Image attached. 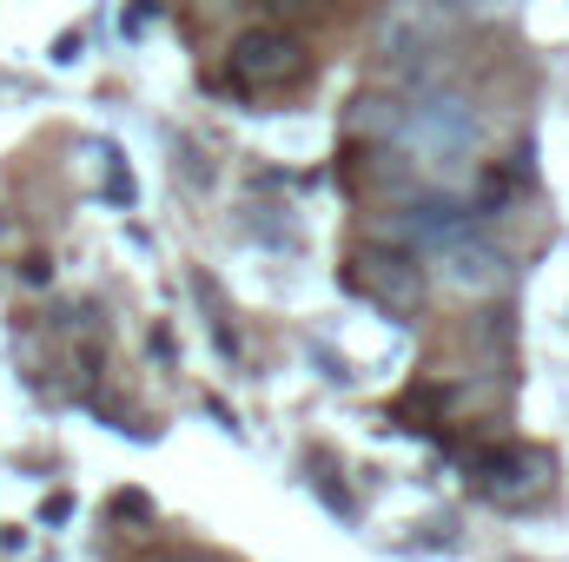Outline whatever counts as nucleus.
<instances>
[{"mask_svg": "<svg viewBox=\"0 0 569 562\" xmlns=\"http://www.w3.org/2000/svg\"><path fill=\"white\" fill-rule=\"evenodd\" d=\"M345 127H351V140H398L405 107H398L391 93H358L351 113H345Z\"/></svg>", "mask_w": 569, "mask_h": 562, "instance_id": "0eeeda50", "label": "nucleus"}, {"mask_svg": "<svg viewBox=\"0 0 569 562\" xmlns=\"http://www.w3.org/2000/svg\"><path fill=\"white\" fill-rule=\"evenodd\" d=\"M351 284L371 304H385V311H418L425 304V265H418V252L391 245V239H378V245H365L351 259Z\"/></svg>", "mask_w": 569, "mask_h": 562, "instance_id": "20e7f679", "label": "nucleus"}, {"mask_svg": "<svg viewBox=\"0 0 569 562\" xmlns=\"http://www.w3.org/2000/svg\"><path fill=\"white\" fill-rule=\"evenodd\" d=\"M279 27H291V20H311V13H325V0H259Z\"/></svg>", "mask_w": 569, "mask_h": 562, "instance_id": "6e6552de", "label": "nucleus"}, {"mask_svg": "<svg viewBox=\"0 0 569 562\" xmlns=\"http://www.w3.org/2000/svg\"><path fill=\"white\" fill-rule=\"evenodd\" d=\"M470 476H477V490H483L490 503H530V496L550 490L557 463H550L543 450H517V443H503V450L470 456Z\"/></svg>", "mask_w": 569, "mask_h": 562, "instance_id": "39448f33", "label": "nucleus"}, {"mask_svg": "<svg viewBox=\"0 0 569 562\" xmlns=\"http://www.w3.org/2000/svg\"><path fill=\"white\" fill-rule=\"evenodd\" d=\"M398 145H405V165L425 172V179H450L477 159L483 145V120L463 93L437 87V93H418L405 107V127H398Z\"/></svg>", "mask_w": 569, "mask_h": 562, "instance_id": "f257e3e1", "label": "nucleus"}, {"mask_svg": "<svg viewBox=\"0 0 569 562\" xmlns=\"http://www.w3.org/2000/svg\"><path fill=\"white\" fill-rule=\"evenodd\" d=\"M305 67H311V53H305V40L291 33V27H246L239 40H232V87L239 93H279V87H298L305 80Z\"/></svg>", "mask_w": 569, "mask_h": 562, "instance_id": "7ed1b4c3", "label": "nucleus"}, {"mask_svg": "<svg viewBox=\"0 0 569 562\" xmlns=\"http://www.w3.org/2000/svg\"><path fill=\"white\" fill-rule=\"evenodd\" d=\"M450 40V7L443 0H385L371 13V53L385 67H418Z\"/></svg>", "mask_w": 569, "mask_h": 562, "instance_id": "f03ea898", "label": "nucleus"}, {"mask_svg": "<svg viewBox=\"0 0 569 562\" xmlns=\"http://www.w3.org/2000/svg\"><path fill=\"white\" fill-rule=\"evenodd\" d=\"M463 13L470 20H503V13H517V0H463Z\"/></svg>", "mask_w": 569, "mask_h": 562, "instance_id": "1a4fd4ad", "label": "nucleus"}, {"mask_svg": "<svg viewBox=\"0 0 569 562\" xmlns=\"http://www.w3.org/2000/svg\"><path fill=\"white\" fill-rule=\"evenodd\" d=\"M437 279L450 284L457 298H490V291H503V279H510V259H503L490 239L450 232V239L437 245Z\"/></svg>", "mask_w": 569, "mask_h": 562, "instance_id": "423d86ee", "label": "nucleus"}]
</instances>
